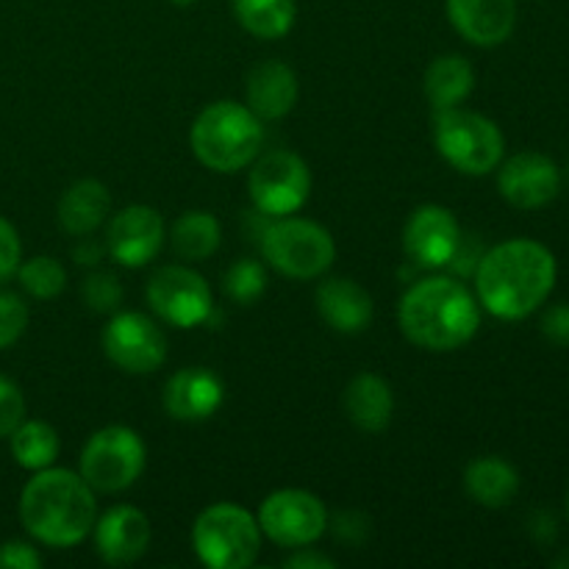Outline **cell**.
Here are the masks:
<instances>
[{
    "label": "cell",
    "mask_w": 569,
    "mask_h": 569,
    "mask_svg": "<svg viewBox=\"0 0 569 569\" xmlns=\"http://www.w3.org/2000/svg\"><path fill=\"white\" fill-rule=\"evenodd\" d=\"M261 533L278 548L298 550L315 545L328 531V511L317 495L306 489H278L259 506Z\"/></svg>",
    "instance_id": "11"
},
{
    "label": "cell",
    "mask_w": 569,
    "mask_h": 569,
    "mask_svg": "<svg viewBox=\"0 0 569 569\" xmlns=\"http://www.w3.org/2000/svg\"><path fill=\"white\" fill-rule=\"evenodd\" d=\"M345 415L356 428L367 433H381L395 415L392 387L376 372H361L345 389Z\"/></svg>",
    "instance_id": "21"
},
{
    "label": "cell",
    "mask_w": 569,
    "mask_h": 569,
    "mask_svg": "<svg viewBox=\"0 0 569 569\" xmlns=\"http://www.w3.org/2000/svg\"><path fill=\"white\" fill-rule=\"evenodd\" d=\"M81 298L87 309L98 311V315H111L120 309L122 303V283L114 272L94 270L83 278L81 283Z\"/></svg>",
    "instance_id": "30"
},
{
    "label": "cell",
    "mask_w": 569,
    "mask_h": 569,
    "mask_svg": "<svg viewBox=\"0 0 569 569\" xmlns=\"http://www.w3.org/2000/svg\"><path fill=\"white\" fill-rule=\"evenodd\" d=\"M261 142H264L261 120L237 100H217L206 106L189 131L194 159L226 176L253 164L256 156L261 153Z\"/></svg>",
    "instance_id": "4"
},
{
    "label": "cell",
    "mask_w": 569,
    "mask_h": 569,
    "mask_svg": "<svg viewBox=\"0 0 569 569\" xmlns=\"http://www.w3.org/2000/svg\"><path fill=\"white\" fill-rule=\"evenodd\" d=\"M422 87H426V98L433 109H453L470 98L472 87H476V70L459 53L439 56L428 64Z\"/></svg>",
    "instance_id": "24"
},
{
    "label": "cell",
    "mask_w": 569,
    "mask_h": 569,
    "mask_svg": "<svg viewBox=\"0 0 569 569\" xmlns=\"http://www.w3.org/2000/svg\"><path fill=\"white\" fill-rule=\"evenodd\" d=\"M17 278H20V287L37 300H53L56 295L64 292L67 287L64 267H61L53 256H33L26 264L20 261Z\"/></svg>",
    "instance_id": "28"
},
{
    "label": "cell",
    "mask_w": 569,
    "mask_h": 569,
    "mask_svg": "<svg viewBox=\"0 0 569 569\" xmlns=\"http://www.w3.org/2000/svg\"><path fill=\"white\" fill-rule=\"evenodd\" d=\"M164 217L150 206H128L106 226V253L120 267L150 264L164 244Z\"/></svg>",
    "instance_id": "15"
},
{
    "label": "cell",
    "mask_w": 569,
    "mask_h": 569,
    "mask_svg": "<svg viewBox=\"0 0 569 569\" xmlns=\"http://www.w3.org/2000/svg\"><path fill=\"white\" fill-rule=\"evenodd\" d=\"M226 398L220 376L206 367H183L176 376L167 378L161 406L172 420L203 422L214 415Z\"/></svg>",
    "instance_id": "17"
},
{
    "label": "cell",
    "mask_w": 569,
    "mask_h": 569,
    "mask_svg": "<svg viewBox=\"0 0 569 569\" xmlns=\"http://www.w3.org/2000/svg\"><path fill=\"white\" fill-rule=\"evenodd\" d=\"M170 3H176V6H192L194 0H170Z\"/></svg>",
    "instance_id": "40"
},
{
    "label": "cell",
    "mask_w": 569,
    "mask_h": 569,
    "mask_svg": "<svg viewBox=\"0 0 569 569\" xmlns=\"http://www.w3.org/2000/svg\"><path fill=\"white\" fill-rule=\"evenodd\" d=\"M28 328V306L20 295L0 292V350L11 348Z\"/></svg>",
    "instance_id": "31"
},
{
    "label": "cell",
    "mask_w": 569,
    "mask_h": 569,
    "mask_svg": "<svg viewBox=\"0 0 569 569\" xmlns=\"http://www.w3.org/2000/svg\"><path fill=\"white\" fill-rule=\"evenodd\" d=\"M248 192L256 211L267 217H289L300 211L311 192V170L292 150L259 153L250 164Z\"/></svg>",
    "instance_id": "9"
},
{
    "label": "cell",
    "mask_w": 569,
    "mask_h": 569,
    "mask_svg": "<svg viewBox=\"0 0 569 569\" xmlns=\"http://www.w3.org/2000/svg\"><path fill=\"white\" fill-rule=\"evenodd\" d=\"M261 256L272 270L292 281H311L331 270L337 259L333 237L303 217H276L261 233Z\"/></svg>",
    "instance_id": "7"
},
{
    "label": "cell",
    "mask_w": 569,
    "mask_h": 569,
    "mask_svg": "<svg viewBox=\"0 0 569 569\" xmlns=\"http://www.w3.org/2000/svg\"><path fill=\"white\" fill-rule=\"evenodd\" d=\"M542 333L556 345H569V303H559L545 311Z\"/></svg>",
    "instance_id": "35"
},
{
    "label": "cell",
    "mask_w": 569,
    "mask_h": 569,
    "mask_svg": "<svg viewBox=\"0 0 569 569\" xmlns=\"http://www.w3.org/2000/svg\"><path fill=\"white\" fill-rule=\"evenodd\" d=\"M233 14L256 39H281L292 31L298 6L295 0H233Z\"/></svg>",
    "instance_id": "27"
},
{
    "label": "cell",
    "mask_w": 569,
    "mask_h": 569,
    "mask_svg": "<svg viewBox=\"0 0 569 569\" xmlns=\"http://www.w3.org/2000/svg\"><path fill=\"white\" fill-rule=\"evenodd\" d=\"M172 250L183 261H206L222 242V226L209 211H183L172 222Z\"/></svg>",
    "instance_id": "25"
},
{
    "label": "cell",
    "mask_w": 569,
    "mask_h": 569,
    "mask_svg": "<svg viewBox=\"0 0 569 569\" xmlns=\"http://www.w3.org/2000/svg\"><path fill=\"white\" fill-rule=\"evenodd\" d=\"M222 289H226V295L233 300V303H242V306L256 303L267 289L264 264L256 259L233 261V264L228 267Z\"/></svg>",
    "instance_id": "29"
},
{
    "label": "cell",
    "mask_w": 569,
    "mask_h": 569,
    "mask_svg": "<svg viewBox=\"0 0 569 569\" xmlns=\"http://www.w3.org/2000/svg\"><path fill=\"white\" fill-rule=\"evenodd\" d=\"M553 567H559V569H569V553H565V556H559V559L553 561Z\"/></svg>",
    "instance_id": "39"
},
{
    "label": "cell",
    "mask_w": 569,
    "mask_h": 569,
    "mask_svg": "<svg viewBox=\"0 0 569 569\" xmlns=\"http://www.w3.org/2000/svg\"><path fill=\"white\" fill-rule=\"evenodd\" d=\"M433 144L439 156L465 176H489L506 156L498 122L459 106L433 114Z\"/></svg>",
    "instance_id": "5"
},
{
    "label": "cell",
    "mask_w": 569,
    "mask_h": 569,
    "mask_svg": "<svg viewBox=\"0 0 569 569\" xmlns=\"http://www.w3.org/2000/svg\"><path fill=\"white\" fill-rule=\"evenodd\" d=\"M42 567V556L33 548L31 542H20V539H11V542L0 545V569H39Z\"/></svg>",
    "instance_id": "34"
},
{
    "label": "cell",
    "mask_w": 569,
    "mask_h": 569,
    "mask_svg": "<svg viewBox=\"0 0 569 569\" xmlns=\"http://www.w3.org/2000/svg\"><path fill=\"white\" fill-rule=\"evenodd\" d=\"M465 489L483 509H503L520 492V472L500 456H478L467 465Z\"/></svg>",
    "instance_id": "23"
},
{
    "label": "cell",
    "mask_w": 569,
    "mask_h": 569,
    "mask_svg": "<svg viewBox=\"0 0 569 569\" xmlns=\"http://www.w3.org/2000/svg\"><path fill=\"white\" fill-rule=\"evenodd\" d=\"M111 209L109 189L94 178L76 181L59 200V226L70 237H89L106 222Z\"/></svg>",
    "instance_id": "22"
},
{
    "label": "cell",
    "mask_w": 569,
    "mask_h": 569,
    "mask_svg": "<svg viewBox=\"0 0 569 569\" xmlns=\"http://www.w3.org/2000/svg\"><path fill=\"white\" fill-rule=\"evenodd\" d=\"M192 548L211 569H248L261 550L259 520L237 503L209 506L192 526Z\"/></svg>",
    "instance_id": "6"
},
{
    "label": "cell",
    "mask_w": 569,
    "mask_h": 569,
    "mask_svg": "<svg viewBox=\"0 0 569 569\" xmlns=\"http://www.w3.org/2000/svg\"><path fill=\"white\" fill-rule=\"evenodd\" d=\"M498 189L515 209L533 211L553 203L561 192V170L550 156L517 153L498 164Z\"/></svg>",
    "instance_id": "13"
},
{
    "label": "cell",
    "mask_w": 569,
    "mask_h": 569,
    "mask_svg": "<svg viewBox=\"0 0 569 569\" xmlns=\"http://www.w3.org/2000/svg\"><path fill=\"white\" fill-rule=\"evenodd\" d=\"M533 537L539 539V542H550V539L556 537V520L548 515V511H542V515L533 517Z\"/></svg>",
    "instance_id": "37"
},
{
    "label": "cell",
    "mask_w": 569,
    "mask_h": 569,
    "mask_svg": "<svg viewBox=\"0 0 569 569\" xmlns=\"http://www.w3.org/2000/svg\"><path fill=\"white\" fill-rule=\"evenodd\" d=\"M9 445L17 465H20L22 470H31V472L44 470V467H53L61 450L56 428L42 420H22L20 426L11 431Z\"/></svg>",
    "instance_id": "26"
},
{
    "label": "cell",
    "mask_w": 569,
    "mask_h": 569,
    "mask_svg": "<svg viewBox=\"0 0 569 569\" xmlns=\"http://www.w3.org/2000/svg\"><path fill=\"white\" fill-rule=\"evenodd\" d=\"M559 264L537 239H509L478 259L476 298L498 320H526L550 298Z\"/></svg>",
    "instance_id": "1"
},
{
    "label": "cell",
    "mask_w": 569,
    "mask_h": 569,
    "mask_svg": "<svg viewBox=\"0 0 569 569\" xmlns=\"http://www.w3.org/2000/svg\"><path fill=\"white\" fill-rule=\"evenodd\" d=\"M81 239H83V244H78L76 253H72V256H76V261H78V264H89V267L98 264L100 256H103V248H100V244L89 242V237H81Z\"/></svg>",
    "instance_id": "38"
},
{
    "label": "cell",
    "mask_w": 569,
    "mask_h": 569,
    "mask_svg": "<svg viewBox=\"0 0 569 569\" xmlns=\"http://www.w3.org/2000/svg\"><path fill=\"white\" fill-rule=\"evenodd\" d=\"M144 461H148V448L142 437L133 428L109 426L87 439L78 470L94 492L117 495L137 483L144 472Z\"/></svg>",
    "instance_id": "8"
},
{
    "label": "cell",
    "mask_w": 569,
    "mask_h": 569,
    "mask_svg": "<svg viewBox=\"0 0 569 569\" xmlns=\"http://www.w3.org/2000/svg\"><path fill=\"white\" fill-rule=\"evenodd\" d=\"M456 31L478 48H498L517 28V0H448Z\"/></svg>",
    "instance_id": "18"
},
{
    "label": "cell",
    "mask_w": 569,
    "mask_h": 569,
    "mask_svg": "<svg viewBox=\"0 0 569 569\" xmlns=\"http://www.w3.org/2000/svg\"><path fill=\"white\" fill-rule=\"evenodd\" d=\"M461 226L456 214L445 206L428 203L411 211L403 228V248L415 264L439 270L450 267L461 248Z\"/></svg>",
    "instance_id": "14"
},
{
    "label": "cell",
    "mask_w": 569,
    "mask_h": 569,
    "mask_svg": "<svg viewBox=\"0 0 569 569\" xmlns=\"http://www.w3.org/2000/svg\"><path fill=\"white\" fill-rule=\"evenodd\" d=\"M103 353L114 367L131 376L156 372L167 359V337L153 317L142 311H122L103 328Z\"/></svg>",
    "instance_id": "12"
},
{
    "label": "cell",
    "mask_w": 569,
    "mask_h": 569,
    "mask_svg": "<svg viewBox=\"0 0 569 569\" xmlns=\"http://www.w3.org/2000/svg\"><path fill=\"white\" fill-rule=\"evenodd\" d=\"M400 331L411 345L450 353L470 342L481 328V303L461 281L433 276L417 281L398 309Z\"/></svg>",
    "instance_id": "3"
},
{
    "label": "cell",
    "mask_w": 569,
    "mask_h": 569,
    "mask_svg": "<svg viewBox=\"0 0 569 569\" xmlns=\"http://www.w3.org/2000/svg\"><path fill=\"white\" fill-rule=\"evenodd\" d=\"M94 550L111 567H126L142 559L150 548V520L133 506H111L94 520Z\"/></svg>",
    "instance_id": "16"
},
{
    "label": "cell",
    "mask_w": 569,
    "mask_h": 569,
    "mask_svg": "<svg viewBox=\"0 0 569 569\" xmlns=\"http://www.w3.org/2000/svg\"><path fill=\"white\" fill-rule=\"evenodd\" d=\"M20 259H22L20 233H17V228L11 226L6 217H0V283H6L11 276H17Z\"/></svg>",
    "instance_id": "33"
},
{
    "label": "cell",
    "mask_w": 569,
    "mask_h": 569,
    "mask_svg": "<svg viewBox=\"0 0 569 569\" xmlns=\"http://www.w3.org/2000/svg\"><path fill=\"white\" fill-rule=\"evenodd\" d=\"M94 520L98 500L81 472L44 467L22 487V528L48 548H76L92 533Z\"/></svg>",
    "instance_id": "2"
},
{
    "label": "cell",
    "mask_w": 569,
    "mask_h": 569,
    "mask_svg": "<svg viewBox=\"0 0 569 569\" xmlns=\"http://www.w3.org/2000/svg\"><path fill=\"white\" fill-rule=\"evenodd\" d=\"M22 420H26L22 389L11 378L0 376V439H9Z\"/></svg>",
    "instance_id": "32"
},
{
    "label": "cell",
    "mask_w": 569,
    "mask_h": 569,
    "mask_svg": "<svg viewBox=\"0 0 569 569\" xmlns=\"http://www.w3.org/2000/svg\"><path fill=\"white\" fill-rule=\"evenodd\" d=\"M144 298L159 320L176 328L203 326L214 311V298L206 278L183 264H167L156 270L144 287Z\"/></svg>",
    "instance_id": "10"
},
{
    "label": "cell",
    "mask_w": 569,
    "mask_h": 569,
    "mask_svg": "<svg viewBox=\"0 0 569 569\" xmlns=\"http://www.w3.org/2000/svg\"><path fill=\"white\" fill-rule=\"evenodd\" d=\"M283 567H289V569H331V567H337V561H333L331 556L309 550V545H306V548H298V553L289 556V559L283 561Z\"/></svg>",
    "instance_id": "36"
},
{
    "label": "cell",
    "mask_w": 569,
    "mask_h": 569,
    "mask_svg": "<svg viewBox=\"0 0 569 569\" xmlns=\"http://www.w3.org/2000/svg\"><path fill=\"white\" fill-rule=\"evenodd\" d=\"M315 300L322 322L339 333H361L376 315L372 295L353 278H326Z\"/></svg>",
    "instance_id": "19"
},
{
    "label": "cell",
    "mask_w": 569,
    "mask_h": 569,
    "mask_svg": "<svg viewBox=\"0 0 569 569\" xmlns=\"http://www.w3.org/2000/svg\"><path fill=\"white\" fill-rule=\"evenodd\" d=\"M567 515H569V492H567Z\"/></svg>",
    "instance_id": "41"
},
{
    "label": "cell",
    "mask_w": 569,
    "mask_h": 569,
    "mask_svg": "<svg viewBox=\"0 0 569 569\" xmlns=\"http://www.w3.org/2000/svg\"><path fill=\"white\" fill-rule=\"evenodd\" d=\"M298 76L283 61H261L248 76V109L259 120H281L298 103Z\"/></svg>",
    "instance_id": "20"
}]
</instances>
